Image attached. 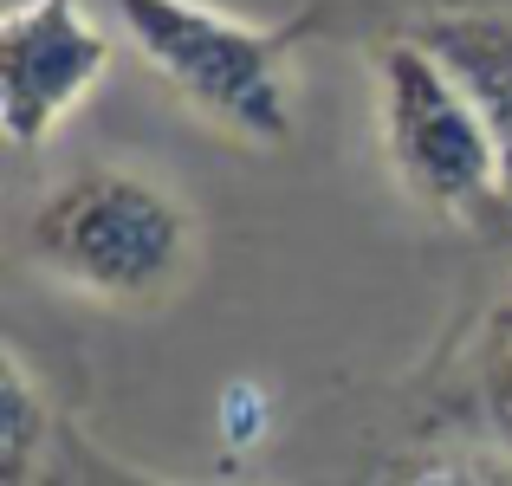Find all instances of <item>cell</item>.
<instances>
[{"label": "cell", "mask_w": 512, "mask_h": 486, "mask_svg": "<svg viewBox=\"0 0 512 486\" xmlns=\"http://www.w3.org/2000/svg\"><path fill=\"white\" fill-rule=\"evenodd\" d=\"M20 247L52 286L91 305L143 312L188 286L201 260V221L163 175L137 162H72L20 221Z\"/></svg>", "instance_id": "obj_1"}, {"label": "cell", "mask_w": 512, "mask_h": 486, "mask_svg": "<svg viewBox=\"0 0 512 486\" xmlns=\"http://www.w3.org/2000/svg\"><path fill=\"white\" fill-rule=\"evenodd\" d=\"M111 13L195 117L260 150L292 137V33H260L208 0H111Z\"/></svg>", "instance_id": "obj_2"}, {"label": "cell", "mask_w": 512, "mask_h": 486, "mask_svg": "<svg viewBox=\"0 0 512 486\" xmlns=\"http://www.w3.org/2000/svg\"><path fill=\"white\" fill-rule=\"evenodd\" d=\"M376 143L402 195L428 214H474L500 195V150L454 72L409 33L376 46Z\"/></svg>", "instance_id": "obj_3"}, {"label": "cell", "mask_w": 512, "mask_h": 486, "mask_svg": "<svg viewBox=\"0 0 512 486\" xmlns=\"http://www.w3.org/2000/svg\"><path fill=\"white\" fill-rule=\"evenodd\" d=\"M111 72V33L85 0H20L0 20V130L13 150H39L85 91Z\"/></svg>", "instance_id": "obj_4"}, {"label": "cell", "mask_w": 512, "mask_h": 486, "mask_svg": "<svg viewBox=\"0 0 512 486\" xmlns=\"http://www.w3.org/2000/svg\"><path fill=\"white\" fill-rule=\"evenodd\" d=\"M409 39H422L454 85L474 98L493 150H500V201L512 208V13L500 7H428L409 20Z\"/></svg>", "instance_id": "obj_5"}, {"label": "cell", "mask_w": 512, "mask_h": 486, "mask_svg": "<svg viewBox=\"0 0 512 486\" xmlns=\"http://www.w3.org/2000/svg\"><path fill=\"white\" fill-rule=\"evenodd\" d=\"M0 422H7V461H0V486H33L46 474V454L59 441V415L39 376L26 370L20 350H7V396H0Z\"/></svg>", "instance_id": "obj_6"}, {"label": "cell", "mask_w": 512, "mask_h": 486, "mask_svg": "<svg viewBox=\"0 0 512 486\" xmlns=\"http://www.w3.org/2000/svg\"><path fill=\"white\" fill-rule=\"evenodd\" d=\"M474 389H480V409H487L493 435H500V441H506V454H512V286H506V299L493 305L487 331H480Z\"/></svg>", "instance_id": "obj_7"}, {"label": "cell", "mask_w": 512, "mask_h": 486, "mask_svg": "<svg viewBox=\"0 0 512 486\" xmlns=\"http://www.w3.org/2000/svg\"><path fill=\"white\" fill-rule=\"evenodd\" d=\"M39 486H156V480L117 467L111 454H98L72 422H65L59 441H52V454H46V474H39Z\"/></svg>", "instance_id": "obj_8"}, {"label": "cell", "mask_w": 512, "mask_h": 486, "mask_svg": "<svg viewBox=\"0 0 512 486\" xmlns=\"http://www.w3.org/2000/svg\"><path fill=\"white\" fill-rule=\"evenodd\" d=\"M396 486H512V467L487 461V454H454V461H422Z\"/></svg>", "instance_id": "obj_9"}]
</instances>
